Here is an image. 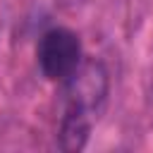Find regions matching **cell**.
Returning a JSON list of instances; mask_svg holds the SVG:
<instances>
[{
	"label": "cell",
	"mask_w": 153,
	"mask_h": 153,
	"mask_svg": "<svg viewBox=\"0 0 153 153\" xmlns=\"http://www.w3.org/2000/svg\"><path fill=\"white\" fill-rule=\"evenodd\" d=\"M93 117L88 110L76 108V105H65V115L60 120V131H57V146L62 151H81L88 141Z\"/></svg>",
	"instance_id": "cell-3"
},
{
	"label": "cell",
	"mask_w": 153,
	"mask_h": 153,
	"mask_svg": "<svg viewBox=\"0 0 153 153\" xmlns=\"http://www.w3.org/2000/svg\"><path fill=\"white\" fill-rule=\"evenodd\" d=\"M36 57L48 81H67L81 65V41L72 29L55 26L41 36Z\"/></svg>",
	"instance_id": "cell-1"
},
{
	"label": "cell",
	"mask_w": 153,
	"mask_h": 153,
	"mask_svg": "<svg viewBox=\"0 0 153 153\" xmlns=\"http://www.w3.org/2000/svg\"><path fill=\"white\" fill-rule=\"evenodd\" d=\"M105 96H108V72L98 60L81 62L79 69L67 79V103L84 108L91 115L100 110Z\"/></svg>",
	"instance_id": "cell-2"
}]
</instances>
